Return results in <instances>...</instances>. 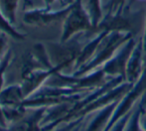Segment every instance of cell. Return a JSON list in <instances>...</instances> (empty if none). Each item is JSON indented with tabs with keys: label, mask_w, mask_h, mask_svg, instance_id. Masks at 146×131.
Wrapping results in <instances>:
<instances>
[{
	"label": "cell",
	"mask_w": 146,
	"mask_h": 131,
	"mask_svg": "<svg viewBox=\"0 0 146 131\" xmlns=\"http://www.w3.org/2000/svg\"><path fill=\"white\" fill-rule=\"evenodd\" d=\"M131 38H135V37L130 33L110 31L100 43L92 58L87 64L80 67L78 71H76L72 75L75 77H81V75H87L90 71L100 67L108 60H110L113 57V55L118 51V49Z\"/></svg>",
	"instance_id": "6da1fadb"
},
{
	"label": "cell",
	"mask_w": 146,
	"mask_h": 131,
	"mask_svg": "<svg viewBox=\"0 0 146 131\" xmlns=\"http://www.w3.org/2000/svg\"><path fill=\"white\" fill-rule=\"evenodd\" d=\"M145 18L144 11H134L125 5L122 11L115 14L104 15L96 27V31H120L130 33L134 36L143 30Z\"/></svg>",
	"instance_id": "7a4b0ae2"
},
{
	"label": "cell",
	"mask_w": 146,
	"mask_h": 131,
	"mask_svg": "<svg viewBox=\"0 0 146 131\" xmlns=\"http://www.w3.org/2000/svg\"><path fill=\"white\" fill-rule=\"evenodd\" d=\"M90 32L98 31L92 25L84 0H76L62 24L60 42H67L78 35Z\"/></svg>",
	"instance_id": "3957f363"
},
{
	"label": "cell",
	"mask_w": 146,
	"mask_h": 131,
	"mask_svg": "<svg viewBox=\"0 0 146 131\" xmlns=\"http://www.w3.org/2000/svg\"><path fill=\"white\" fill-rule=\"evenodd\" d=\"M76 37L67 42L45 43L47 53L53 67H60L62 71L68 67L74 69L76 61L86 43L80 41Z\"/></svg>",
	"instance_id": "277c9868"
},
{
	"label": "cell",
	"mask_w": 146,
	"mask_h": 131,
	"mask_svg": "<svg viewBox=\"0 0 146 131\" xmlns=\"http://www.w3.org/2000/svg\"><path fill=\"white\" fill-rule=\"evenodd\" d=\"M72 6L64 9H51L46 6L39 8H29L24 12L23 21L26 25L33 27H47V26L63 23Z\"/></svg>",
	"instance_id": "5b68a950"
},
{
	"label": "cell",
	"mask_w": 146,
	"mask_h": 131,
	"mask_svg": "<svg viewBox=\"0 0 146 131\" xmlns=\"http://www.w3.org/2000/svg\"><path fill=\"white\" fill-rule=\"evenodd\" d=\"M136 38H131L123 44L110 60L100 67L104 73L108 77H122L125 79V69L128 59L136 44Z\"/></svg>",
	"instance_id": "8992f818"
},
{
	"label": "cell",
	"mask_w": 146,
	"mask_h": 131,
	"mask_svg": "<svg viewBox=\"0 0 146 131\" xmlns=\"http://www.w3.org/2000/svg\"><path fill=\"white\" fill-rule=\"evenodd\" d=\"M144 55L145 51L143 48L142 38L139 37L126 65L125 81L127 83L134 85L141 77L144 69Z\"/></svg>",
	"instance_id": "52a82bcc"
},
{
	"label": "cell",
	"mask_w": 146,
	"mask_h": 131,
	"mask_svg": "<svg viewBox=\"0 0 146 131\" xmlns=\"http://www.w3.org/2000/svg\"><path fill=\"white\" fill-rule=\"evenodd\" d=\"M57 71H63L60 67H55L53 69H38L30 71L26 75L22 77V83H20L22 87V91L25 95V98L34 93L37 89H40L42 85L46 83V81Z\"/></svg>",
	"instance_id": "ba28073f"
},
{
	"label": "cell",
	"mask_w": 146,
	"mask_h": 131,
	"mask_svg": "<svg viewBox=\"0 0 146 131\" xmlns=\"http://www.w3.org/2000/svg\"><path fill=\"white\" fill-rule=\"evenodd\" d=\"M46 111V107L31 108L29 114H25L24 117L18 122L3 127L0 126V131H41L40 122Z\"/></svg>",
	"instance_id": "9c48e42d"
},
{
	"label": "cell",
	"mask_w": 146,
	"mask_h": 131,
	"mask_svg": "<svg viewBox=\"0 0 146 131\" xmlns=\"http://www.w3.org/2000/svg\"><path fill=\"white\" fill-rule=\"evenodd\" d=\"M121 99V98H120ZM117 99L115 101L111 102V103L108 104L104 107L98 109V111L94 112V115L92 119L90 120V122L87 124V126L85 127V129L83 131H104L106 128V126L108 125L110 118H111L113 111L115 109L116 105L118 104L119 100Z\"/></svg>",
	"instance_id": "30bf717a"
},
{
	"label": "cell",
	"mask_w": 146,
	"mask_h": 131,
	"mask_svg": "<svg viewBox=\"0 0 146 131\" xmlns=\"http://www.w3.org/2000/svg\"><path fill=\"white\" fill-rule=\"evenodd\" d=\"M24 99L25 95L22 87L18 83L4 87L0 91V104L2 107H21Z\"/></svg>",
	"instance_id": "8fae6325"
},
{
	"label": "cell",
	"mask_w": 146,
	"mask_h": 131,
	"mask_svg": "<svg viewBox=\"0 0 146 131\" xmlns=\"http://www.w3.org/2000/svg\"><path fill=\"white\" fill-rule=\"evenodd\" d=\"M102 1V0H84V4L90 14L92 23L96 30L104 16Z\"/></svg>",
	"instance_id": "7c38bea8"
},
{
	"label": "cell",
	"mask_w": 146,
	"mask_h": 131,
	"mask_svg": "<svg viewBox=\"0 0 146 131\" xmlns=\"http://www.w3.org/2000/svg\"><path fill=\"white\" fill-rule=\"evenodd\" d=\"M20 1L21 0H0V11L14 26L17 21V10Z\"/></svg>",
	"instance_id": "4fadbf2b"
},
{
	"label": "cell",
	"mask_w": 146,
	"mask_h": 131,
	"mask_svg": "<svg viewBox=\"0 0 146 131\" xmlns=\"http://www.w3.org/2000/svg\"><path fill=\"white\" fill-rule=\"evenodd\" d=\"M0 33L7 35L9 38H12L15 41H23L26 38V35L18 31L15 26L8 21L1 11H0Z\"/></svg>",
	"instance_id": "5bb4252c"
},
{
	"label": "cell",
	"mask_w": 146,
	"mask_h": 131,
	"mask_svg": "<svg viewBox=\"0 0 146 131\" xmlns=\"http://www.w3.org/2000/svg\"><path fill=\"white\" fill-rule=\"evenodd\" d=\"M143 110L145 109L139 103L136 105V107L133 108L130 117H129L123 131H143L140 125V117Z\"/></svg>",
	"instance_id": "9a60e30c"
},
{
	"label": "cell",
	"mask_w": 146,
	"mask_h": 131,
	"mask_svg": "<svg viewBox=\"0 0 146 131\" xmlns=\"http://www.w3.org/2000/svg\"><path fill=\"white\" fill-rule=\"evenodd\" d=\"M12 60H13V52H12L11 49H8L6 54L2 58L1 62H0V91L4 87V83H5L4 75H5L6 71L9 67L10 64H11Z\"/></svg>",
	"instance_id": "2e32d148"
},
{
	"label": "cell",
	"mask_w": 146,
	"mask_h": 131,
	"mask_svg": "<svg viewBox=\"0 0 146 131\" xmlns=\"http://www.w3.org/2000/svg\"><path fill=\"white\" fill-rule=\"evenodd\" d=\"M126 0H108V4L106 5V14L104 15H110L115 14L117 12L122 11L125 6Z\"/></svg>",
	"instance_id": "e0dca14e"
},
{
	"label": "cell",
	"mask_w": 146,
	"mask_h": 131,
	"mask_svg": "<svg viewBox=\"0 0 146 131\" xmlns=\"http://www.w3.org/2000/svg\"><path fill=\"white\" fill-rule=\"evenodd\" d=\"M45 6L51 9H64L72 6L76 0H43Z\"/></svg>",
	"instance_id": "ac0fdd59"
},
{
	"label": "cell",
	"mask_w": 146,
	"mask_h": 131,
	"mask_svg": "<svg viewBox=\"0 0 146 131\" xmlns=\"http://www.w3.org/2000/svg\"><path fill=\"white\" fill-rule=\"evenodd\" d=\"M86 117H81V118H77V119H74L72 121L66 122L64 124L57 126L56 128H54L53 130L50 131H74L78 126H80L82 123H84Z\"/></svg>",
	"instance_id": "d6986e66"
},
{
	"label": "cell",
	"mask_w": 146,
	"mask_h": 131,
	"mask_svg": "<svg viewBox=\"0 0 146 131\" xmlns=\"http://www.w3.org/2000/svg\"><path fill=\"white\" fill-rule=\"evenodd\" d=\"M139 79L142 81L143 89H144V93H143L142 97H141L138 103L140 104V105L142 106L144 109H146V52H145V55H144V69H143L142 75H141V77Z\"/></svg>",
	"instance_id": "ffe728a7"
},
{
	"label": "cell",
	"mask_w": 146,
	"mask_h": 131,
	"mask_svg": "<svg viewBox=\"0 0 146 131\" xmlns=\"http://www.w3.org/2000/svg\"><path fill=\"white\" fill-rule=\"evenodd\" d=\"M132 110H131L130 112H128L127 114H125L123 117H121L120 119H119L118 121H117L116 123L114 124L113 126H112L111 129H110V131H123V129H124V127H125V125H126V123H127V121H128L129 117H130Z\"/></svg>",
	"instance_id": "44dd1931"
},
{
	"label": "cell",
	"mask_w": 146,
	"mask_h": 131,
	"mask_svg": "<svg viewBox=\"0 0 146 131\" xmlns=\"http://www.w3.org/2000/svg\"><path fill=\"white\" fill-rule=\"evenodd\" d=\"M7 35L0 33V62H1L2 58L4 57V55L7 52Z\"/></svg>",
	"instance_id": "7402d4cb"
},
{
	"label": "cell",
	"mask_w": 146,
	"mask_h": 131,
	"mask_svg": "<svg viewBox=\"0 0 146 131\" xmlns=\"http://www.w3.org/2000/svg\"><path fill=\"white\" fill-rule=\"evenodd\" d=\"M0 126H3V127L8 126L7 121H6V118H5V115H4V112H3V108H2L1 104H0Z\"/></svg>",
	"instance_id": "603a6c76"
},
{
	"label": "cell",
	"mask_w": 146,
	"mask_h": 131,
	"mask_svg": "<svg viewBox=\"0 0 146 131\" xmlns=\"http://www.w3.org/2000/svg\"><path fill=\"white\" fill-rule=\"evenodd\" d=\"M143 42V48L146 52V8H145V18H144V26H143V34L141 36Z\"/></svg>",
	"instance_id": "cb8c5ba5"
},
{
	"label": "cell",
	"mask_w": 146,
	"mask_h": 131,
	"mask_svg": "<svg viewBox=\"0 0 146 131\" xmlns=\"http://www.w3.org/2000/svg\"><path fill=\"white\" fill-rule=\"evenodd\" d=\"M140 125L143 131H146V109L143 110L140 117Z\"/></svg>",
	"instance_id": "d4e9b609"
}]
</instances>
